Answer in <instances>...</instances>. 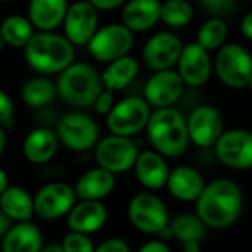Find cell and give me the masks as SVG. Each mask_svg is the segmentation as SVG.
<instances>
[{
  "instance_id": "obj_1",
  "label": "cell",
  "mask_w": 252,
  "mask_h": 252,
  "mask_svg": "<svg viewBox=\"0 0 252 252\" xmlns=\"http://www.w3.org/2000/svg\"><path fill=\"white\" fill-rule=\"evenodd\" d=\"M243 196L240 187L228 178H217L206 184L196 200V214L211 228H228L240 217Z\"/></svg>"
},
{
  "instance_id": "obj_2",
  "label": "cell",
  "mask_w": 252,
  "mask_h": 252,
  "mask_svg": "<svg viewBox=\"0 0 252 252\" xmlns=\"http://www.w3.org/2000/svg\"><path fill=\"white\" fill-rule=\"evenodd\" d=\"M146 132L149 143L152 144V150L166 159L181 156L190 144L187 117L174 107L155 110Z\"/></svg>"
},
{
  "instance_id": "obj_3",
  "label": "cell",
  "mask_w": 252,
  "mask_h": 252,
  "mask_svg": "<svg viewBox=\"0 0 252 252\" xmlns=\"http://www.w3.org/2000/svg\"><path fill=\"white\" fill-rule=\"evenodd\" d=\"M29 67L40 74H61L73 64L74 46L65 36L40 32L24 48Z\"/></svg>"
},
{
  "instance_id": "obj_4",
  "label": "cell",
  "mask_w": 252,
  "mask_h": 252,
  "mask_svg": "<svg viewBox=\"0 0 252 252\" xmlns=\"http://www.w3.org/2000/svg\"><path fill=\"white\" fill-rule=\"evenodd\" d=\"M102 91L101 74L86 63H73L57 80V92L61 99L77 108L94 105Z\"/></svg>"
},
{
  "instance_id": "obj_5",
  "label": "cell",
  "mask_w": 252,
  "mask_h": 252,
  "mask_svg": "<svg viewBox=\"0 0 252 252\" xmlns=\"http://www.w3.org/2000/svg\"><path fill=\"white\" fill-rule=\"evenodd\" d=\"M152 113L144 96H126L114 104L105 123L110 134L132 138L147 128Z\"/></svg>"
},
{
  "instance_id": "obj_6",
  "label": "cell",
  "mask_w": 252,
  "mask_h": 252,
  "mask_svg": "<svg viewBox=\"0 0 252 252\" xmlns=\"http://www.w3.org/2000/svg\"><path fill=\"white\" fill-rule=\"evenodd\" d=\"M126 214L129 222L144 234L159 236L171 222L168 206L153 191L137 193L129 200Z\"/></svg>"
},
{
  "instance_id": "obj_7",
  "label": "cell",
  "mask_w": 252,
  "mask_h": 252,
  "mask_svg": "<svg viewBox=\"0 0 252 252\" xmlns=\"http://www.w3.org/2000/svg\"><path fill=\"white\" fill-rule=\"evenodd\" d=\"M215 73L231 89L248 88L252 77V55L239 43H227L215 55Z\"/></svg>"
},
{
  "instance_id": "obj_8",
  "label": "cell",
  "mask_w": 252,
  "mask_h": 252,
  "mask_svg": "<svg viewBox=\"0 0 252 252\" xmlns=\"http://www.w3.org/2000/svg\"><path fill=\"white\" fill-rule=\"evenodd\" d=\"M140 149L132 138L110 134L98 141L95 147V160L99 168L111 172L113 175L125 174L134 169Z\"/></svg>"
},
{
  "instance_id": "obj_9",
  "label": "cell",
  "mask_w": 252,
  "mask_h": 252,
  "mask_svg": "<svg viewBox=\"0 0 252 252\" xmlns=\"http://www.w3.org/2000/svg\"><path fill=\"white\" fill-rule=\"evenodd\" d=\"M134 46V33L123 24H108L95 33L88 43V52L99 63H113L128 57Z\"/></svg>"
},
{
  "instance_id": "obj_10",
  "label": "cell",
  "mask_w": 252,
  "mask_h": 252,
  "mask_svg": "<svg viewBox=\"0 0 252 252\" xmlns=\"http://www.w3.org/2000/svg\"><path fill=\"white\" fill-rule=\"evenodd\" d=\"M58 140L71 152H86L96 147L99 141V129L96 122L80 111L64 114L57 125Z\"/></svg>"
},
{
  "instance_id": "obj_11",
  "label": "cell",
  "mask_w": 252,
  "mask_h": 252,
  "mask_svg": "<svg viewBox=\"0 0 252 252\" xmlns=\"http://www.w3.org/2000/svg\"><path fill=\"white\" fill-rule=\"evenodd\" d=\"M217 159L234 171L252 169V132L242 128L224 131L214 146Z\"/></svg>"
},
{
  "instance_id": "obj_12",
  "label": "cell",
  "mask_w": 252,
  "mask_h": 252,
  "mask_svg": "<svg viewBox=\"0 0 252 252\" xmlns=\"http://www.w3.org/2000/svg\"><path fill=\"white\" fill-rule=\"evenodd\" d=\"M187 129L191 144L199 149L214 147L224 134L222 114L214 105H197L187 117Z\"/></svg>"
},
{
  "instance_id": "obj_13",
  "label": "cell",
  "mask_w": 252,
  "mask_h": 252,
  "mask_svg": "<svg viewBox=\"0 0 252 252\" xmlns=\"http://www.w3.org/2000/svg\"><path fill=\"white\" fill-rule=\"evenodd\" d=\"M77 203L74 187L67 183L54 181L39 189L34 196V211L42 220H60L71 212Z\"/></svg>"
},
{
  "instance_id": "obj_14",
  "label": "cell",
  "mask_w": 252,
  "mask_h": 252,
  "mask_svg": "<svg viewBox=\"0 0 252 252\" xmlns=\"http://www.w3.org/2000/svg\"><path fill=\"white\" fill-rule=\"evenodd\" d=\"M181 39L169 32H160L153 34L143 48V61L152 71L172 70L178 64L183 52Z\"/></svg>"
},
{
  "instance_id": "obj_15",
  "label": "cell",
  "mask_w": 252,
  "mask_h": 252,
  "mask_svg": "<svg viewBox=\"0 0 252 252\" xmlns=\"http://www.w3.org/2000/svg\"><path fill=\"white\" fill-rule=\"evenodd\" d=\"M64 34L73 46H88L98 32V11L88 0H77L68 6Z\"/></svg>"
},
{
  "instance_id": "obj_16",
  "label": "cell",
  "mask_w": 252,
  "mask_h": 252,
  "mask_svg": "<svg viewBox=\"0 0 252 252\" xmlns=\"http://www.w3.org/2000/svg\"><path fill=\"white\" fill-rule=\"evenodd\" d=\"M186 83L178 71L163 70L153 73L144 85V99L150 107L169 108L181 98Z\"/></svg>"
},
{
  "instance_id": "obj_17",
  "label": "cell",
  "mask_w": 252,
  "mask_h": 252,
  "mask_svg": "<svg viewBox=\"0 0 252 252\" xmlns=\"http://www.w3.org/2000/svg\"><path fill=\"white\" fill-rule=\"evenodd\" d=\"M177 67V71L186 86L191 88L203 86L209 80L212 73V61L209 52L196 42L184 45Z\"/></svg>"
},
{
  "instance_id": "obj_18",
  "label": "cell",
  "mask_w": 252,
  "mask_h": 252,
  "mask_svg": "<svg viewBox=\"0 0 252 252\" xmlns=\"http://www.w3.org/2000/svg\"><path fill=\"white\" fill-rule=\"evenodd\" d=\"M134 172L138 183L146 190L156 191L166 187L171 168L166 158L155 150H144L140 152V156L134 166Z\"/></svg>"
},
{
  "instance_id": "obj_19",
  "label": "cell",
  "mask_w": 252,
  "mask_h": 252,
  "mask_svg": "<svg viewBox=\"0 0 252 252\" xmlns=\"http://www.w3.org/2000/svg\"><path fill=\"white\" fill-rule=\"evenodd\" d=\"M108 220L107 206L99 200H79L67 215L70 231L94 234L99 231Z\"/></svg>"
},
{
  "instance_id": "obj_20",
  "label": "cell",
  "mask_w": 252,
  "mask_h": 252,
  "mask_svg": "<svg viewBox=\"0 0 252 252\" xmlns=\"http://www.w3.org/2000/svg\"><path fill=\"white\" fill-rule=\"evenodd\" d=\"M205 177L190 165H180L171 169L166 189L180 202H196L206 187Z\"/></svg>"
},
{
  "instance_id": "obj_21",
  "label": "cell",
  "mask_w": 252,
  "mask_h": 252,
  "mask_svg": "<svg viewBox=\"0 0 252 252\" xmlns=\"http://www.w3.org/2000/svg\"><path fill=\"white\" fill-rule=\"evenodd\" d=\"M160 0H128L122 9V24L132 33L152 30L160 21Z\"/></svg>"
},
{
  "instance_id": "obj_22",
  "label": "cell",
  "mask_w": 252,
  "mask_h": 252,
  "mask_svg": "<svg viewBox=\"0 0 252 252\" xmlns=\"http://www.w3.org/2000/svg\"><path fill=\"white\" fill-rule=\"evenodd\" d=\"M58 135L46 126L30 131L23 143V155L33 165H45L58 152Z\"/></svg>"
},
{
  "instance_id": "obj_23",
  "label": "cell",
  "mask_w": 252,
  "mask_h": 252,
  "mask_svg": "<svg viewBox=\"0 0 252 252\" xmlns=\"http://www.w3.org/2000/svg\"><path fill=\"white\" fill-rule=\"evenodd\" d=\"M116 187V175L96 166L83 172L76 186V194L79 200H102L113 193Z\"/></svg>"
},
{
  "instance_id": "obj_24",
  "label": "cell",
  "mask_w": 252,
  "mask_h": 252,
  "mask_svg": "<svg viewBox=\"0 0 252 252\" xmlns=\"http://www.w3.org/2000/svg\"><path fill=\"white\" fill-rule=\"evenodd\" d=\"M68 11L67 0H30L29 20L40 32H52L64 24Z\"/></svg>"
},
{
  "instance_id": "obj_25",
  "label": "cell",
  "mask_w": 252,
  "mask_h": 252,
  "mask_svg": "<svg viewBox=\"0 0 252 252\" xmlns=\"http://www.w3.org/2000/svg\"><path fill=\"white\" fill-rule=\"evenodd\" d=\"M43 234L33 222H17L2 239V252H40Z\"/></svg>"
},
{
  "instance_id": "obj_26",
  "label": "cell",
  "mask_w": 252,
  "mask_h": 252,
  "mask_svg": "<svg viewBox=\"0 0 252 252\" xmlns=\"http://www.w3.org/2000/svg\"><path fill=\"white\" fill-rule=\"evenodd\" d=\"M0 208L15 222H29L36 214L34 197L20 186H9L0 196Z\"/></svg>"
},
{
  "instance_id": "obj_27",
  "label": "cell",
  "mask_w": 252,
  "mask_h": 252,
  "mask_svg": "<svg viewBox=\"0 0 252 252\" xmlns=\"http://www.w3.org/2000/svg\"><path fill=\"white\" fill-rule=\"evenodd\" d=\"M140 73V64L134 57H123L110 63L101 73V80L104 89L110 92H117L128 88Z\"/></svg>"
},
{
  "instance_id": "obj_28",
  "label": "cell",
  "mask_w": 252,
  "mask_h": 252,
  "mask_svg": "<svg viewBox=\"0 0 252 252\" xmlns=\"http://www.w3.org/2000/svg\"><path fill=\"white\" fill-rule=\"evenodd\" d=\"M169 228L172 231V237L180 243L187 242H200L206 234V225L194 212H183L171 220Z\"/></svg>"
},
{
  "instance_id": "obj_29",
  "label": "cell",
  "mask_w": 252,
  "mask_h": 252,
  "mask_svg": "<svg viewBox=\"0 0 252 252\" xmlns=\"http://www.w3.org/2000/svg\"><path fill=\"white\" fill-rule=\"evenodd\" d=\"M0 30L3 42L12 48H26L36 34L32 21L23 15L6 17L0 24Z\"/></svg>"
},
{
  "instance_id": "obj_30",
  "label": "cell",
  "mask_w": 252,
  "mask_h": 252,
  "mask_svg": "<svg viewBox=\"0 0 252 252\" xmlns=\"http://www.w3.org/2000/svg\"><path fill=\"white\" fill-rule=\"evenodd\" d=\"M57 94V85L46 77L30 79L21 89L23 101L33 108H45L54 101Z\"/></svg>"
},
{
  "instance_id": "obj_31",
  "label": "cell",
  "mask_w": 252,
  "mask_h": 252,
  "mask_svg": "<svg viewBox=\"0 0 252 252\" xmlns=\"http://www.w3.org/2000/svg\"><path fill=\"white\" fill-rule=\"evenodd\" d=\"M227 34H228V27L225 21L214 17V18L206 20L199 27L197 34H196V43L200 45L208 52L221 49L225 43Z\"/></svg>"
},
{
  "instance_id": "obj_32",
  "label": "cell",
  "mask_w": 252,
  "mask_h": 252,
  "mask_svg": "<svg viewBox=\"0 0 252 252\" xmlns=\"http://www.w3.org/2000/svg\"><path fill=\"white\" fill-rule=\"evenodd\" d=\"M194 15L193 6L187 0H166L162 3L160 21L172 29H181L191 23Z\"/></svg>"
},
{
  "instance_id": "obj_33",
  "label": "cell",
  "mask_w": 252,
  "mask_h": 252,
  "mask_svg": "<svg viewBox=\"0 0 252 252\" xmlns=\"http://www.w3.org/2000/svg\"><path fill=\"white\" fill-rule=\"evenodd\" d=\"M65 252H95V245L88 234L70 231L61 242Z\"/></svg>"
},
{
  "instance_id": "obj_34",
  "label": "cell",
  "mask_w": 252,
  "mask_h": 252,
  "mask_svg": "<svg viewBox=\"0 0 252 252\" xmlns=\"http://www.w3.org/2000/svg\"><path fill=\"white\" fill-rule=\"evenodd\" d=\"M199 2L209 14L215 15V18L231 15L237 6V0H199Z\"/></svg>"
},
{
  "instance_id": "obj_35",
  "label": "cell",
  "mask_w": 252,
  "mask_h": 252,
  "mask_svg": "<svg viewBox=\"0 0 252 252\" xmlns=\"http://www.w3.org/2000/svg\"><path fill=\"white\" fill-rule=\"evenodd\" d=\"M14 120V102L11 96L0 89V126H8Z\"/></svg>"
},
{
  "instance_id": "obj_36",
  "label": "cell",
  "mask_w": 252,
  "mask_h": 252,
  "mask_svg": "<svg viewBox=\"0 0 252 252\" xmlns=\"http://www.w3.org/2000/svg\"><path fill=\"white\" fill-rule=\"evenodd\" d=\"M95 252H131V248L122 237H108L95 248Z\"/></svg>"
},
{
  "instance_id": "obj_37",
  "label": "cell",
  "mask_w": 252,
  "mask_h": 252,
  "mask_svg": "<svg viewBox=\"0 0 252 252\" xmlns=\"http://www.w3.org/2000/svg\"><path fill=\"white\" fill-rule=\"evenodd\" d=\"M114 104H116V102H114L113 92L104 89V91L99 94V96L96 98V101H95V104H94V108H95V111H96L98 114H101V116H108V113L113 110Z\"/></svg>"
},
{
  "instance_id": "obj_38",
  "label": "cell",
  "mask_w": 252,
  "mask_h": 252,
  "mask_svg": "<svg viewBox=\"0 0 252 252\" xmlns=\"http://www.w3.org/2000/svg\"><path fill=\"white\" fill-rule=\"evenodd\" d=\"M137 252H171V248L168 246L166 242H163L160 239H155V240H149L144 245H141Z\"/></svg>"
},
{
  "instance_id": "obj_39",
  "label": "cell",
  "mask_w": 252,
  "mask_h": 252,
  "mask_svg": "<svg viewBox=\"0 0 252 252\" xmlns=\"http://www.w3.org/2000/svg\"><path fill=\"white\" fill-rule=\"evenodd\" d=\"M96 11H114L120 8L126 0H88Z\"/></svg>"
},
{
  "instance_id": "obj_40",
  "label": "cell",
  "mask_w": 252,
  "mask_h": 252,
  "mask_svg": "<svg viewBox=\"0 0 252 252\" xmlns=\"http://www.w3.org/2000/svg\"><path fill=\"white\" fill-rule=\"evenodd\" d=\"M240 32H242V34L248 40H252V11L248 12L242 18V21H240Z\"/></svg>"
},
{
  "instance_id": "obj_41",
  "label": "cell",
  "mask_w": 252,
  "mask_h": 252,
  "mask_svg": "<svg viewBox=\"0 0 252 252\" xmlns=\"http://www.w3.org/2000/svg\"><path fill=\"white\" fill-rule=\"evenodd\" d=\"M12 227V220L2 211V208H0V237H5V234L11 230Z\"/></svg>"
},
{
  "instance_id": "obj_42",
  "label": "cell",
  "mask_w": 252,
  "mask_h": 252,
  "mask_svg": "<svg viewBox=\"0 0 252 252\" xmlns=\"http://www.w3.org/2000/svg\"><path fill=\"white\" fill-rule=\"evenodd\" d=\"M9 189V175L0 168V196Z\"/></svg>"
},
{
  "instance_id": "obj_43",
  "label": "cell",
  "mask_w": 252,
  "mask_h": 252,
  "mask_svg": "<svg viewBox=\"0 0 252 252\" xmlns=\"http://www.w3.org/2000/svg\"><path fill=\"white\" fill-rule=\"evenodd\" d=\"M184 252H200V242H187L183 245Z\"/></svg>"
},
{
  "instance_id": "obj_44",
  "label": "cell",
  "mask_w": 252,
  "mask_h": 252,
  "mask_svg": "<svg viewBox=\"0 0 252 252\" xmlns=\"http://www.w3.org/2000/svg\"><path fill=\"white\" fill-rule=\"evenodd\" d=\"M40 252H65V251H64V248H63L61 243L60 245L58 243H51V245L43 246V249Z\"/></svg>"
},
{
  "instance_id": "obj_45",
  "label": "cell",
  "mask_w": 252,
  "mask_h": 252,
  "mask_svg": "<svg viewBox=\"0 0 252 252\" xmlns=\"http://www.w3.org/2000/svg\"><path fill=\"white\" fill-rule=\"evenodd\" d=\"M5 147H6V134H5V131H3L2 126H0V156L3 155Z\"/></svg>"
},
{
  "instance_id": "obj_46",
  "label": "cell",
  "mask_w": 252,
  "mask_h": 252,
  "mask_svg": "<svg viewBox=\"0 0 252 252\" xmlns=\"http://www.w3.org/2000/svg\"><path fill=\"white\" fill-rule=\"evenodd\" d=\"M3 45H5V42H3V37H2V30H0V49L3 48Z\"/></svg>"
},
{
  "instance_id": "obj_47",
  "label": "cell",
  "mask_w": 252,
  "mask_h": 252,
  "mask_svg": "<svg viewBox=\"0 0 252 252\" xmlns=\"http://www.w3.org/2000/svg\"><path fill=\"white\" fill-rule=\"evenodd\" d=\"M248 89L252 92V77H251V80H249V83H248Z\"/></svg>"
},
{
  "instance_id": "obj_48",
  "label": "cell",
  "mask_w": 252,
  "mask_h": 252,
  "mask_svg": "<svg viewBox=\"0 0 252 252\" xmlns=\"http://www.w3.org/2000/svg\"><path fill=\"white\" fill-rule=\"evenodd\" d=\"M0 2H12V0H0Z\"/></svg>"
}]
</instances>
